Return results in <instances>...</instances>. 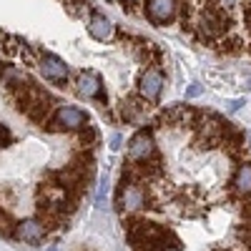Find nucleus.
Instances as JSON below:
<instances>
[{"mask_svg":"<svg viewBox=\"0 0 251 251\" xmlns=\"http://www.w3.org/2000/svg\"><path fill=\"white\" fill-rule=\"evenodd\" d=\"M234 191L239 196H251V163H241L234 176Z\"/></svg>","mask_w":251,"mask_h":251,"instance_id":"obj_10","label":"nucleus"},{"mask_svg":"<svg viewBox=\"0 0 251 251\" xmlns=\"http://www.w3.org/2000/svg\"><path fill=\"white\" fill-rule=\"evenodd\" d=\"M176 0H149V15L153 23H169L176 15Z\"/></svg>","mask_w":251,"mask_h":251,"instance_id":"obj_7","label":"nucleus"},{"mask_svg":"<svg viewBox=\"0 0 251 251\" xmlns=\"http://www.w3.org/2000/svg\"><path fill=\"white\" fill-rule=\"evenodd\" d=\"M241 106H244V100H234L231 106H228V111H231V113H236V111H239Z\"/></svg>","mask_w":251,"mask_h":251,"instance_id":"obj_17","label":"nucleus"},{"mask_svg":"<svg viewBox=\"0 0 251 251\" xmlns=\"http://www.w3.org/2000/svg\"><path fill=\"white\" fill-rule=\"evenodd\" d=\"M75 86H78V93H80L83 98H96V96H100V78H98L96 73H80Z\"/></svg>","mask_w":251,"mask_h":251,"instance_id":"obj_9","label":"nucleus"},{"mask_svg":"<svg viewBox=\"0 0 251 251\" xmlns=\"http://www.w3.org/2000/svg\"><path fill=\"white\" fill-rule=\"evenodd\" d=\"M15 236L20 241H28V244H38L40 239L46 236V224L40 219H25L15 226Z\"/></svg>","mask_w":251,"mask_h":251,"instance_id":"obj_5","label":"nucleus"},{"mask_svg":"<svg viewBox=\"0 0 251 251\" xmlns=\"http://www.w3.org/2000/svg\"><path fill=\"white\" fill-rule=\"evenodd\" d=\"M121 116L128 123H138L141 116H143V106L136 98H128V100H123V106H121Z\"/></svg>","mask_w":251,"mask_h":251,"instance_id":"obj_11","label":"nucleus"},{"mask_svg":"<svg viewBox=\"0 0 251 251\" xmlns=\"http://www.w3.org/2000/svg\"><path fill=\"white\" fill-rule=\"evenodd\" d=\"M224 3H226V5H234V3H236V0H224Z\"/></svg>","mask_w":251,"mask_h":251,"instance_id":"obj_19","label":"nucleus"},{"mask_svg":"<svg viewBox=\"0 0 251 251\" xmlns=\"http://www.w3.org/2000/svg\"><path fill=\"white\" fill-rule=\"evenodd\" d=\"M88 33H91L96 40H111L113 33H116V25L111 23L106 15L96 13V15L91 18V23H88Z\"/></svg>","mask_w":251,"mask_h":251,"instance_id":"obj_8","label":"nucleus"},{"mask_svg":"<svg viewBox=\"0 0 251 251\" xmlns=\"http://www.w3.org/2000/svg\"><path fill=\"white\" fill-rule=\"evenodd\" d=\"M0 234H3V236L13 234V221H10V216L5 211H0Z\"/></svg>","mask_w":251,"mask_h":251,"instance_id":"obj_13","label":"nucleus"},{"mask_svg":"<svg viewBox=\"0 0 251 251\" xmlns=\"http://www.w3.org/2000/svg\"><path fill=\"white\" fill-rule=\"evenodd\" d=\"M40 73H43L48 80H53V83H63L68 78V66L60 58H55V55H46L43 60H40Z\"/></svg>","mask_w":251,"mask_h":251,"instance_id":"obj_6","label":"nucleus"},{"mask_svg":"<svg viewBox=\"0 0 251 251\" xmlns=\"http://www.w3.org/2000/svg\"><path fill=\"white\" fill-rule=\"evenodd\" d=\"M241 214H244V219H246V221H251V203H246V206H244V211H241Z\"/></svg>","mask_w":251,"mask_h":251,"instance_id":"obj_18","label":"nucleus"},{"mask_svg":"<svg viewBox=\"0 0 251 251\" xmlns=\"http://www.w3.org/2000/svg\"><path fill=\"white\" fill-rule=\"evenodd\" d=\"M100 186H98V196H96V201H98V206L106 201V194H108V174H100Z\"/></svg>","mask_w":251,"mask_h":251,"instance_id":"obj_12","label":"nucleus"},{"mask_svg":"<svg viewBox=\"0 0 251 251\" xmlns=\"http://www.w3.org/2000/svg\"><path fill=\"white\" fill-rule=\"evenodd\" d=\"M8 141H10V131L5 128V126H3V123H0V146H5Z\"/></svg>","mask_w":251,"mask_h":251,"instance_id":"obj_15","label":"nucleus"},{"mask_svg":"<svg viewBox=\"0 0 251 251\" xmlns=\"http://www.w3.org/2000/svg\"><path fill=\"white\" fill-rule=\"evenodd\" d=\"M211 251H231V249H211Z\"/></svg>","mask_w":251,"mask_h":251,"instance_id":"obj_20","label":"nucleus"},{"mask_svg":"<svg viewBox=\"0 0 251 251\" xmlns=\"http://www.w3.org/2000/svg\"><path fill=\"white\" fill-rule=\"evenodd\" d=\"M121 143H123L121 133H113V136H111V149H113V151H118V149H121Z\"/></svg>","mask_w":251,"mask_h":251,"instance_id":"obj_16","label":"nucleus"},{"mask_svg":"<svg viewBox=\"0 0 251 251\" xmlns=\"http://www.w3.org/2000/svg\"><path fill=\"white\" fill-rule=\"evenodd\" d=\"M116 206H118V211H126V214L146 208V191H143V186L138 181L123 178V183L118 188V196H116Z\"/></svg>","mask_w":251,"mask_h":251,"instance_id":"obj_1","label":"nucleus"},{"mask_svg":"<svg viewBox=\"0 0 251 251\" xmlns=\"http://www.w3.org/2000/svg\"><path fill=\"white\" fill-rule=\"evenodd\" d=\"M83 126H88V116L75 106H60L53 121V128H68V131H78Z\"/></svg>","mask_w":251,"mask_h":251,"instance_id":"obj_3","label":"nucleus"},{"mask_svg":"<svg viewBox=\"0 0 251 251\" xmlns=\"http://www.w3.org/2000/svg\"><path fill=\"white\" fill-rule=\"evenodd\" d=\"M46 251H58V249H55V246H48V249H46Z\"/></svg>","mask_w":251,"mask_h":251,"instance_id":"obj_21","label":"nucleus"},{"mask_svg":"<svg viewBox=\"0 0 251 251\" xmlns=\"http://www.w3.org/2000/svg\"><path fill=\"white\" fill-rule=\"evenodd\" d=\"M161 88H163V73L156 68H149L138 80V91L146 100H156L161 96Z\"/></svg>","mask_w":251,"mask_h":251,"instance_id":"obj_4","label":"nucleus"},{"mask_svg":"<svg viewBox=\"0 0 251 251\" xmlns=\"http://www.w3.org/2000/svg\"><path fill=\"white\" fill-rule=\"evenodd\" d=\"M201 83H191V86L186 88V98H196V96H201Z\"/></svg>","mask_w":251,"mask_h":251,"instance_id":"obj_14","label":"nucleus"},{"mask_svg":"<svg viewBox=\"0 0 251 251\" xmlns=\"http://www.w3.org/2000/svg\"><path fill=\"white\" fill-rule=\"evenodd\" d=\"M153 153H156V143L149 131H138L128 141V161L131 163H146L153 158Z\"/></svg>","mask_w":251,"mask_h":251,"instance_id":"obj_2","label":"nucleus"}]
</instances>
